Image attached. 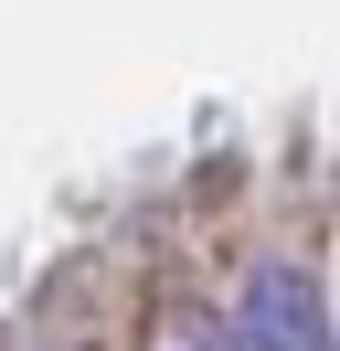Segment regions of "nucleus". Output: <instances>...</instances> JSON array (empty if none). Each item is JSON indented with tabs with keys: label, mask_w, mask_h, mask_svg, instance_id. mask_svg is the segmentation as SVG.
<instances>
[{
	"label": "nucleus",
	"mask_w": 340,
	"mask_h": 351,
	"mask_svg": "<svg viewBox=\"0 0 340 351\" xmlns=\"http://www.w3.org/2000/svg\"><path fill=\"white\" fill-rule=\"evenodd\" d=\"M234 351H340L319 266H298V256L245 266V287H234Z\"/></svg>",
	"instance_id": "nucleus-1"
},
{
	"label": "nucleus",
	"mask_w": 340,
	"mask_h": 351,
	"mask_svg": "<svg viewBox=\"0 0 340 351\" xmlns=\"http://www.w3.org/2000/svg\"><path fill=\"white\" fill-rule=\"evenodd\" d=\"M160 351H212V341H202V330L181 319V330H160Z\"/></svg>",
	"instance_id": "nucleus-2"
}]
</instances>
